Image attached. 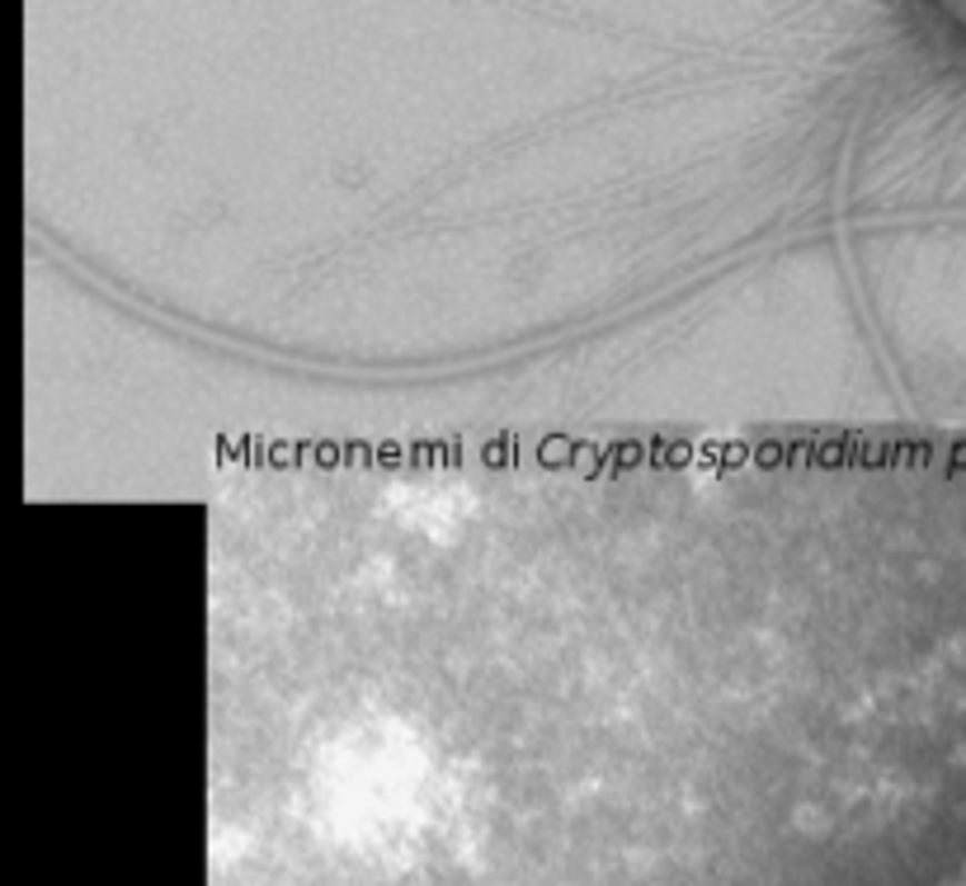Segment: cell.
I'll return each instance as SVG.
<instances>
[{"mask_svg":"<svg viewBox=\"0 0 966 886\" xmlns=\"http://www.w3.org/2000/svg\"><path fill=\"white\" fill-rule=\"evenodd\" d=\"M948 886H966V868H962V873H957V877H953Z\"/></svg>","mask_w":966,"mask_h":886,"instance_id":"1","label":"cell"}]
</instances>
